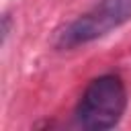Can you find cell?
<instances>
[{
    "instance_id": "6da1fadb",
    "label": "cell",
    "mask_w": 131,
    "mask_h": 131,
    "mask_svg": "<svg viewBox=\"0 0 131 131\" xmlns=\"http://www.w3.org/2000/svg\"><path fill=\"white\" fill-rule=\"evenodd\" d=\"M127 108V88L117 74H102L84 88L74 119L90 131H106L119 125Z\"/></svg>"
},
{
    "instance_id": "7a4b0ae2",
    "label": "cell",
    "mask_w": 131,
    "mask_h": 131,
    "mask_svg": "<svg viewBox=\"0 0 131 131\" xmlns=\"http://www.w3.org/2000/svg\"><path fill=\"white\" fill-rule=\"evenodd\" d=\"M131 20V0H100L88 12L57 31L53 45L57 49H76L106 37Z\"/></svg>"
}]
</instances>
